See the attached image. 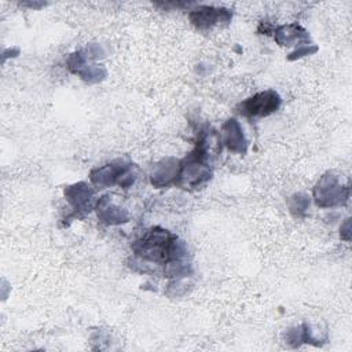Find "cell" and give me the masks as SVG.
Masks as SVG:
<instances>
[{
    "instance_id": "11",
    "label": "cell",
    "mask_w": 352,
    "mask_h": 352,
    "mask_svg": "<svg viewBox=\"0 0 352 352\" xmlns=\"http://www.w3.org/2000/svg\"><path fill=\"white\" fill-rule=\"evenodd\" d=\"M81 80L88 84H95L106 78L107 72L102 65H85L80 72H77Z\"/></svg>"
},
{
    "instance_id": "14",
    "label": "cell",
    "mask_w": 352,
    "mask_h": 352,
    "mask_svg": "<svg viewBox=\"0 0 352 352\" xmlns=\"http://www.w3.org/2000/svg\"><path fill=\"white\" fill-rule=\"evenodd\" d=\"M349 230H351V227H349V219H345L344 224H341V228H340V235H341L342 239L349 241Z\"/></svg>"
},
{
    "instance_id": "10",
    "label": "cell",
    "mask_w": 352,
    "mask_h": 352,
    "mask_svg": "<svg viewBox=\"0 0 352 352\" xmlns=\"http://www.w3.org/2000/svg\"><path fill=\"white\" fill-rule=\"evenodd\" d=\"M274 40L282 45V47H290V45H309V34L308 32L297 25V23H289L278 26L274 30Z\"/></svg>"
},
{
    "instance_id": "9",
    "label": "cell",
    "mask_w": 352,
    "mask_h": 352,
    "mask_svg": "<svg viewBox=\"0 0 352 352\" xmlns=\"http://www.w3.org/2000/svg\"><path fill=\"white\" fill-rule=\"evenodd\" d=\"M180 169V160L176 158H165L154 165L150 180L151 184L157 188L168 187L169 184H175L177 173Z\"/></svg>"
},
{
    "instance_id": "7",
    "label": "cell",
    "mask_w": 352,
    "mask_h": 352,
    "mask_svg": "<svg viewBox=\"0 0 352 352\" xmlns=\"http://www.w3.org/2000/svg\"><path fill=\"white\" fill-rule=\"evenodd\" d=\"M221 143L232 153L238 154H246L248 151V140L245 138L243 129L241 124L235 118H228L221 125V133H220Z\"/></svg>"
},
{
    "instance_id": "8",
    "label": "cell",
    "mask_w": 352,
    "mask_h": 352,
    "mask_svg": "<svg viewBox=\"0 0 352 352\" xmlns=\"http://www.w3.org/2000/svg\"><path fill=\"white\" fill-rule=\"evenodd\" d=\"M95 210L99 221L107 226H118L124 224L129 220V214L126 209L116 205L109 195H103L95 204Z\"/></svg>"
},
{
    "instance_id": "2",
    "label": "cell",
    "mask_w": 352,
    "mask_h": 352,
    "mask_svg": "<svg viewBox=\"0 0 352 352\" xmlns=\"http://www.w3.org/2000/svg\"><path fill=\"white\" fill-rule=\"evenodd\" d=\"M133 164L124 160H114L104 165L96 166L89 173V180L99 187H111L118 184L122 188H128L135 182Z\"/></svg>"
},
{
    "instance_id": "6",
    "label": "cell",
    "mask_w": 352,
    "mask_h": 352,
    "mask_svg": "<svg viewBox=\"0 0 352 352\" xmlns=\"http://www.w3.org/2000/svg\"><path fill=\"white\" fill-rule=\"evenodd\" d=\"M66 201L70 204L76 214L88 213L94 206V190L84 182L70 184L63 191Z\"/></svg>"
},
{
    "instance_id": "4",
    "label": "cell",
    "mask_w": 352,
    "mask_h": 352,
    "mask_svg": "<svg viewBox=\"0 0 352 352\" xmlns=\"http://www.w3.org/2000/svg\"><path fill=\"white\" fill-rule=\"evenodd\" d=\"M282 99L279 94L274 89H267L263 92H257L253 96L242 100L236 106V111L248 118L267 117L275 113L280 107Z\"/></svg>"
},
{
    "instance_id": "13",
    "label": "cell",
    "mask_w": 352,
    "mask_h": 352,
    "mask_svg": "<svg viewBox=\"0 0 352 352\" xmlns=\"http://www.w3.org/2000/svg\"><path fill=\"white\" fill-rule=\"evenodd\" d=\"M315 51H316V47H311V44L309 45H304V47H300L298 50H296L294 52H292L289 59H297V58H301L304 55H309V54H312Z\"/></svg>"
},
{
    "instance_id": "12",
    "label": "cell",
    "mask_w": 352,
    "mask_h": 352,
    "mask_svg": "<svg viewBox=\"0 0 352 352\" xmlns=\"http://www.w3.org/2000/svg\"><path fill=\"white\" fill-rule=\"evenodd\" d=\"M287 205H289L290 213L294 217H302V216H305V212L309 208V197L302 192L294 194L289 198Z\"/></svg>"
},
{
    "instance_id": "5",
    "label": "cell",
    "mask_w": 352,
    "mask_h": 352,
    "mask_svg": "<svg viewBox=\"0 0 352 352\" xmlns=\"http://www.w3.org/2000/svg\"><path fill=\"white\" fill-rule=\"evenodd\" d=\"M190 22L199 30H209L217 25H226L231 21L232 12L224 7L197 6L190 10Z\"/></svg>"
},
{
    "instance_id": "1",
    "label": "cell",
    "mask_w": 352,
    "mask_h": 352,
    "mask_svg": "<svg viewBox=\"0 0 352 352\" xmlns=\"http://www.w3.org/2000/svg\"><path fill=\"white\" fill-rule=\"evenodd\" d=\"M131 248L138 257L155 264L166 265L187 257V248L184 242L170 231L161 227H153L146 231L131 245Z\"/></svg>"
},
{
    "instance_id": "3",
    "label": "cell",
    "mask_w": 352,
    "mask_h": 352,
    "mask_svg": "<svg viewBox=\"0 0 352 352\" xmlns=\"http://www.w3.org/2000/svg\"><path fill=\"white\" fill-rule=\"evenodd\" d=\"M349 199V187L340 182L333 172H327L316 182L314 187V201L319 208H334L346 204Z\"/></svg>"
}]
</instances>
